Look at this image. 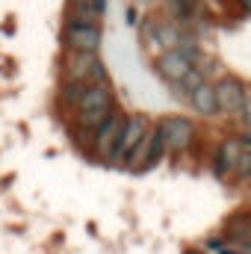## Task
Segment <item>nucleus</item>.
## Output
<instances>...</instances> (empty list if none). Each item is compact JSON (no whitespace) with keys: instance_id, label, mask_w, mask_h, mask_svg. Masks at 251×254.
Instances as JSON below:
<instances>
[{"instance_id":"obj_1","label":"nucleus","mask_w":251,"mask_h":254,"mask_svg":"<svg viewBox=\"0 0 251 254\" xmlns=\"http://www.w3.org/2000/svg\"><path fill=\"white\" fill-rule=\"evenodd\" d=\"M113 110H116V92H113L110 80L107 83H86V89L77 101V127L95 133V127Z\"/></svg>"},{"instance_id":"obj_2","label":"nucleus","mask_w":251,"mask_h":254,"mask_svg":"<svg viewBox=\"0 0 251 254\" xmlns=\"http://www.w3.org/2000/svg\"><path fill=\"white\" fill-rule=\"evenodd\" d=\"M63 77L71 83H107L110 80L98 51H65Z\"/></svg>"},{"instance_id":"obj_3","label":"nucleus","mask_w":251,"mask_h":254,"mask_svg":"<svg viewBox=\"0 0 251 254\" xmlns=\"http://www.w3.org/2000/svg\"><path fill=\"white\" fill-rule=\"evenodd\" d=\"M65 51H98L104 42V30L101 24H86V21H74L68 18L63 30Z\"/></svg>"},{"instance_id":"obj_4","label":"nucleus","mask_w":251,"mask_h":254,"mask_svg":"<svg viewBox=\"0 0 251 254\" xmlns=\"http://www.w3.org/2000/svg\"><path fill=\"white\" fill-rule=\"evenodd\" d=\"M148 133V119L142 116V113H133V116H125V127H122V133H119V139H116V145H113V151H110V160L113 163H122L130 157V151L139 145V139Z\"/></svg>"},{"instance_id":"obj_5","label":"nucleus","mask_w":251,"mask_h":254,"mask_svg":"<svg viewBox=\"0 0 251 254\" xmlns=\"http://www.w3.org/2000/svg\"><path fill=\"white\" fill-rule=\"evenodd\" d=\"M163 136H166V151L172 154H184L187 148H192L195 142V125L189 122L187 116H172V119H163Z\"/></svg>"},{"instance_id":"obj_6","label":"nucleus","mask_w":251,"mask_h":254,"mask_svg":"<svg viewBox=\"0 0 251 254\" xmlns=\"http://www.w3.org/2000/svg\"><path fill=\"white\" fill-rule=\"evenodd\" d=\"M216 104L219 110L225 113H243V104H246V83L237 80V77H222L216 86Z\"/></svg>"},{"instance_id":"obj_7","label":"nucleus","mask_w":251,"mask_h":254,"mask_svg":"<svg viewBox=\"0 0 251 254\" xmlns=\"http://www.w3.org/2000/svg\"><path fill=\"white\" fill-rule=\"evenodd\" d=\"M122 127H125V113H119V110H113L101 125L95 127V151H98L101 157L110 160V151H113V145H116Z\"/></svg>"},{"instance_id":"obj_8","label":"nucleus","mask_w":251,"mask_h":254,"mask_svg":"<svg viewBox=\"0 0 251 254\" xmlns=\"http://www.w3.org/2000/svg\"><path fill=\"white\" fill-rule=\"evenodd\" d=\"M154 68H157V74H160L166 83H172V86H175V83L187 74L189 68H192V63H189L178 48H172V51H166V54H160V57H157Z\"/></svg>"},{"instance_id":"obj_9","label":"nucleus","mask_w":251,"mask_h":254,"mask_svg":"<svg viewBox=\"0 0 251 254\" xmlns=\"http://www.w3.org/2000/svg\"><path fill=\"white\" fill-rule=\"evenodd\" d=\"M240 151H243V145H240V139H225V142L219 145V151H216V163H213V175H216V178H228V175L234 172V163H237V157H240Z\"/></svg>"},{"instance_id":"obj_10","label":"nucleus","mask_w":251,"mask_h":254,"mask_svg":"<svg viewBox=\"0 0 251 254\" xmlns=\"http://www.w3.org/2000/svg\"><path fill=\"white\" fill-rule=\"evenodd\" d=\"M189 104H192V110H195L198 116H207V119H213V116L219 113L216 89H213L210 83H201L198 89H192V92H189Z\"/></svg>"},{"instance_id":"obj_11","label":"nucleus","mask_w":251,"mask_h":254,"mask_svg":"<svg viewBox=\"0 0 251 254\" xmlns=\"http://www.w3.org/2000/svg\"><path fill=\"white\" fill-rule=\"evenodd\" d=\"M225 240L240 243V246H251V216L249 213L231 216V222L225 225Z\"/></svg>"},{"instance_id":"obj_12","label":"nucleus","mask_w":251,"mask_h":254,"mask_svg":"<svg viewBox=\"0 0 251 254\" xmlns=\"http://www.w3.org/2000/svg\"><path fill=\"white\" fill-rule=\"evenodd\" d=\"M107 9V0H83V3H71V18L74 21H86V24H101Z\"/></svg>"},{"instance_id":"obj_13","label":"nucleus","mask_w":251,"mask_h":254,"mask_svg":"<svg viewBox=\"0 0 251 254\" xmlns=\"http://www.w3.org/2000/svg\"><path fill=\"white\" fill-rule=\"evenodd\" d=\"M166 154V136H163V127L154 125L148 130V154H145V166L142 169H154Z\"/></svg>"},{"instance_id":"obj_14","label":"nucleus","mask_w":251,"mask_h":254,"mask_svg":"<svg viewBox=\"0 0 251 254\" xmlns=\"http://www.w3.org/2000/svg\"><path fill=\"white\" fill-rule=\"evenodd\" d=\"M181 30L175 27V24H160L157 30H154V45H163L166 51H172L175 45H181Z\"/></svg>"},{"instance_id":"obj_15","label":"nucleus","mask_w":251,"mask_h":254,"mask_svg":"<svg viewBox=\"0 0 251 254\" xmlns=\"http://www.w3.org/2000/svg\"><path fill=\"white\" fill-rule=\"evenodd\" d=\"M204 71H207V68H195V65H192L187 74L175 83V86H178V92H181V95H189L192 89H198L201 83H207V74H204Z\"/></svg>"},{"instance_id":"obj_16","label":"nucleus","mask_w":251,"mask_h":254,"mask_svg":"<svg viewBox=\"0 0 251 254\" xmlns=\"http://www.w3.org/2000/svg\"><path fill=\"white\" fill-rule=\"evenodd\" d=\"M166 6H169V12H172L175 18H181V21L192 18V12H195V0H166Z\"/></svg>"},{"instance_id":"obj_17","label":"nucleus","mask_w":251,"mask_h":254,"mask_svg":"<svg viewBox=\"0 0 251 254\" xmlns=\"http://www.w3.org/2000/svg\"><path fill=\"white\" fill-rule=\"evenodd\" d=\"M83 89H86V83H71V80H65L63 83V104H74L77 107V101H80V95H83Z\"/></svg>"},{"instance_id":"obj_18","label":"nucleus","mask_w":251,"mask_h":254,"mask_svg":"<svg viewBox=\"0 0 251 254\" xmlns=\"http://www.w3.org/2000/svg\"><path fill=\"white\" fill-rule=\"evenodd\" d=\"M234 172L240 175V178H251V151H240V157H237V163H234Z\"/></svg>"},{"instance_id":"obj_19","label":"nucleus","mask_w":251,"mask_h":254,"mask_svg":"<svg viewBox=\"0 0 251 254\" xmlns=\"http://www.w3.org/2000/svg\"><path fill=\"white\" fill-rule=\"evenodd\" d=\"M243 113H246V122L251 127V89H246V104H243Z\"/></svg>"},{"instance_id":"obj_20","label":"nucleus","mask_w":251,"mask_h":254,"mask_svg":"<svg viewBox=\"0 0 251 254\" xmlns=\"http://www.w3.org/2000/svg\"><path fill=\"white\" fill-rule=\"evenodd\" d=\"M237 6H240L243 15H251V0H237Z\"/></svg>"},{"instance_id":"obj_21","label":"nucleus","mask_w":251,"mask_h":254,"mask_svg":"<svg viewBox=\"0 0 251 254\" xmlns=\"http://www.w3.org/2000/svg\"><path fill=\"white\" fill-rule=\"evenodd\" d=\"M71 3H83V0H71Z\"/></svg>"}]
</instances>
